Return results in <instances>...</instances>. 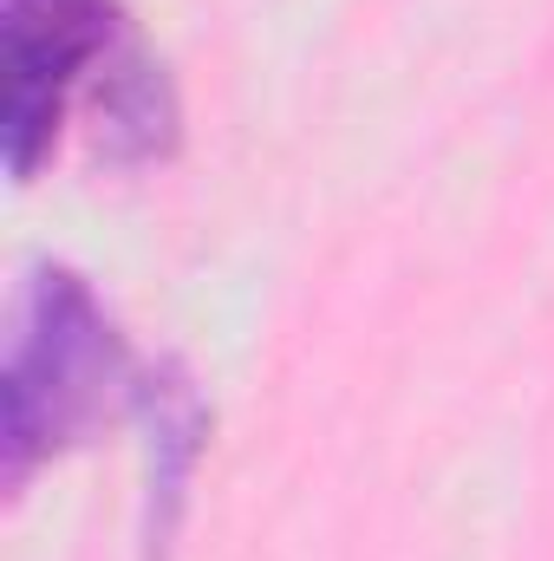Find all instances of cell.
Here are the masks:
<instances>
[{
  "label": "cell",
  "mask_w": 554,
  "mask_h": 561,
  "mask_svg": "<svg viewBox=\"0 0 554 561\" xmlns=\"http://www.w3.org/2000/svg\"><path fill=\"white\" fill-rule=\"evenodd\" d=\"M143 419V561H170L189 516V483L209 450V405L183 359H157L131 386Z\"/></svg>",
  "instance_id": "obj_3"
},
{
  "label": "cell",
  "mask_w": 554,
  "mask_h": 561,
  "mask_svg": "<svg viewBox=\"0 0 554 561\" xmlns=\"http://www.w3.org/2000/svg\"><path fill=\"white\" fill-rule=\"evenodd\" d=\"M118 46L112 0H0V138L26 183L66 125V99Z\"/></svg>",
  "instance_id": "obj_2"
},
{
  "label": "cell",
  "mask_w": 554,
  "mask_h": 561,
  "mask_svg": "<svg viewBox=\"0 0 554 561\" xmlns=\"http://www.w3.org/2000/svg\"><path fill=\"white\" fill-rule=\"evenodd\" d=\"M125 386H138V373L92 280L59 262H39L20 280L7 320V366H0L7 483L20 490L46 457L79 444Z\"/></svg>",
  "instance_id": "obj_1"
},
{
  "label": "cell",
  "mask_w": 554,
  "mask_h": 561,
  "mask_svg": "<svg viewBox=\"0 0 554 561\" xmlns=\"http://www.w3.org/2000/svg\"><path fill=\"white\" fill-rule=\"evenodd\" d=\"M99 150L118 163H150L176 144V92L138 39H118L99 66Z\"/></svg>",
  "instance_id": "obj_4"
}]
</instances>
